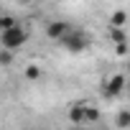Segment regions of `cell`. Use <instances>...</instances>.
Masks as SVG:
<instances>
[{
	"instance_id": "obj_14",
	"label": "cell",
	"mask_w": 130,
	"mask_h": 130,
	"mask_svg": "<svg viewBox=\"0 0 130 130\" xmlns=\"http://www.w3.org/2000/svg\"><path fill=\"white\" fill-rule=\"evenodd\" d=\"M21 3H33V0H21Z\"/></svg>"
},
{
	"instance_id": "obj_11",
	"label": "cell",
	"mask_w": 130,
	"mask_h": 130,
	"mask_svg": "<svg viewBox=\"0 0 130 130\" xmlns=\"http://www.w3.org/2000/svg\"><path fill=\"white\" fill-rule=\"evenodd\" d=\"M13 54H15V51L3 48V51H0V64H10V61H13Z\"/></svg>"
},
{
	"instance_id": "obj_4",
	"label": "cell",
	"mask_w": 130,
	"mask_h": 130,
	"mask_svg": "<svg viewBox=\"0 0 130 130\" xmlns=\"http://www.w3.org/2000/svg\"><path fill=\"white\" fill-rule=\"evenodd\" d=\"M125 87H127V74H110V77L102 79L100 92H102V97L115 100V97H120L125 92Z\"/></svg>"
},
{
	"instance_id": "obj_3",
	"label": "cell",
	"mask_w": 130,
	"mask_h": 130,
	"mask_svg": "<svg viewBox=\"0 0 130 130\" xmlns=\"http://www.w3.org/2000/svg\"><path fill=\"white\" fill-rule=\"evenodd\" d=\"M97 117H100V110H97L94 105L84 102V100L69 107V120H72L74 125H82V122H94Z\"/></svg>"
},
{
	"instance_id": "obj_5",
	"label": "cell",
	"mask_w": 130,
	"mask_h": 130,
	"mask_svg": "<svg viewBox=\"0 0 130 130\" xmlns=\"http://www.w3.org/2000/svg\"><path fill=\"white\" fill-rule=\"evenodd\" d=\"M69 28H72V26H69L67 21H51V23L46 26V36H48L51 41H61L64 36L69 33Z\"/></svg>"
},
{
	"instance_id": "obj_7",
	"label": "cell",
	"mask_w": 130,
	"mask_h": 130,
	"mask_svg": "<svg viewBox=\"0 0 130 130\" xmlns=\"http://www.w3.org/2000/svg\"><path fill=\"white\" fill-rule=\"evenodd\" d=\"M110 38H112V43H125L127 33L122 31V26H110Z\"/></svg>"
},
{
	"instance_id": "obj_2",
	"label": "cell",
	"mask_w": 130,
	"mask_h": 130,
	"mask_svg": "<svg viewBox=\"0 0 130 130\" xmlns=\"http://www.w3.org/2000/svg\"><path fill=\"white\" fill-rule=\"evenodd\" d=\"M26 41H28V31L23 26H18V23L0 33V43H3V48H8V51H18L21 46H26Z\"/></svg>"
},
{
	"instance_id": "obj_1",
	"label": "cell",
	"mask_w": 130,
	"mask_h": 130,
	"mask_svg": "<svg viewBox=\"0 0 130 130\" xmlns=\"http://www.w3.org/2000/svg\"><path fill=\"white\" fill-rule=\"evenodd\" d=\"M59 43L67 48L69 54H82V51L89 48V36H87L82 28H69V33L64 36Z\"/></svg>"
},
{
	"instance_id": "obj_13",
	"label": "cell",
	"mask_w": 130,
	"mask_h": 130,
	"mask_svg": "<svg viewBox=\"0 0 130 130\" xmlns=\"http://www.w3.org/2000/svg\"><path fill=\"white\" fill-rule=\"evenodd\" d=\"M127 74H130V59H127Z\"/></svg>"
},
{
	"instance_id": "obj_9",
	"label": "cell",
	"mask_w": 130,
	"mask_h": 130,
	"mask_svg": "<svg viewBox=\"0 0 130 130\" xmlns=\"http://www.w3.org/2000/svg\"><path fill=\"white\" fill-rule=\"evenodd\" d=\"M18 21L13 18V15H0V33H3V31H8L10 26H15Z\"/></svg>"
},
{
	"instance_id": "obj_12",
	"label": "cell",
	"mask_w": 130,
	"mask_h": 130,
	"mask_svg": "<svg viewBox=\"0 0 130 130\" xmlns=\"http://www.w3.org/2000/svg\"><path fill=\"white\" fill-rule=\"evenodd\" d=\"M125 92H127V94H130V82H127V87H125Z\"/></svg>"
},
{
	"instance_id": "obj_10",
	"label": "cell",
	"mask_w": 130,
	"mask_h": 130,
	"mask_svg": "<svg viewBox=\"0 0 130 130\" xmlns=\"http://www.w3.org/2000/svg\"><path fill=\"white\" fill-rule=\"evenodd\" d=\"M26 77L28 79H38L41 77V67H38V64H28V67H26Z\"/></svg>"
},
{
	"instance_id": "obj_8",
	"label": "cell",
	"mask_w": 130,
	"mask_h": 130,
	"mask_svg": "<svg viewBox=\"0 0 130 130\" xmlns=\"http://www.w3.org/2000/svg\"><path fill=\"white\" fill-rule=\"evenodd\" d=\"M125 23H127V13L125 10H115L110 15V26H125Z\"/></svg>"
},
{
	"instance_id": "obj_6",
	"label": "cell",
	"mask_w": 130,
	"mask_h": 130,
	"mask_svg": "<svg viewBox=\"0 0 130 130\" xmlns=\"http://www.w3.org/2000/svg\"><path fill=\"white\" fill-rule=\"evenodd\" d=\"M115 127L120 130H130V110H120L115 117Z\"/></svg>"
}]
</instances>
